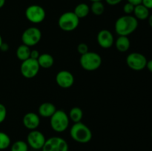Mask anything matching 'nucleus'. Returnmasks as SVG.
Masks as SVG:
<instances>
[{"instance_id": "nucleus-1", "label": "nucleus", "mask_w": 152, "mask_h": 151, "mask_svg": "<svg viewBox=\"0 0 152 151\" xmlns=\"http://www.w3.org/2000/svg\"><path fill=\"white\" fill-rule=\"evenodd\" d=\"M138 27V20L132 15H124L117 19L114 25L115 32L119 36H129Z\"/></svg>"}, {"instance_id": "nucleus-2", "label": "nucleus", "mask_w": 152, "mask_h": 151, "mask_svg": "<svg viewBox=\"0 0 152 151\" xmlns=\"http://www.w3.org/2000/svg\"><path fill=\"white\" fill-rule=\"evenodd\" d=\"M70 136L76 142L86 144L91 140L93 135L91 129L80 121L73 124L70 129Z\"/></svg>"}, {"instance_id": "nucleus-3", "label": "nucleus", "mask_w": 152, "mask_h": 151, "mask_svg": "<svg viewBox=\"0 0 152 151\" xmlns=\"http://www.w3.org/2000/svg\"><path fill=\"white\" fill-rule=\"evenodd\" d=\"M70 118L62 110H56L50 118V124L52 130L56 133H62L68 128Z\"/></svg>"}, {"instance_id": "nucleus-4", "label": "nucleus", "mask_w": 152, "mask_h": 151, "mask_svg": "<svg viewBox=\"0 0 152 151\" xmlns=\"http://www.w3.org/2000/svg\"><path fill=\"white\" fill-rule=\"evenodd\" d=\"M80 64L85 70L94 71L102 65V58L97 53L88 51L86 54L82 55Z\"/></svg>"}, {"instance_id": "nucleus-5", "label": "nucleus", "mask_w": 152, "mask_h": 151, "mask_svg": "<svg viewBox=\"0 0 152 151\" xmlns=\"http://www.w3.org/2000/svg\"><path fill=\"white\" fill-rule=\"evenodd\" d=\"M80 24V19L72 11L62 13L58 19V25L62 30L71 32L77 28Z\"/></svg>"}, {"instance_id": "nucleus-6", "label": "nucleus", "mask_w": 152, "mask_h": 151, "mask_svg": "<svg viewBox=\"0 0 152 151\" xmlns=\"http://www.w3.org/2000/svg\"><path fill=\"white\" fill-rule=\"evenodd\" d=\"M25 17L29 22L34 24L42 22L46 18V12L42 6L38 4H31L25 10Z\"/></svg>"}, {"instance_id": "nucleus-7", "label": "nucleus", "mask_w": 152, "mask_h": 151, "mask_svg": "<svg viewBox=\"0 0 152 151\" xmlns=\"http://www.w3.org/2000/svg\"><path fill=\"white\" fill-rule=\"evenodd\" d=\"M147 62L146 57L138 52L129 53L126 57V64L128 67L135 71L142 70L146 68Z\"/></svg>"}, {"instance_id": "nucleus-8", "label": "nucleus", "mask_w": 152, "mask_h": 151, "mask_svg": "<svg viewBox=\"0 0 152 151\" xmlns=\"http://www.w3.org/2000/svg\"><path fill=\"white\" fill-rule=\"evenodd\" d=\"M68 144L65 139L59 136H53L46 139L42 151H68Z\"/></svg>"}, {"instance_id": "nucleus-9", "label": "nucleus", "mask_w": 152, "mask_h": 151, "mask_svg": "<svg viewBox=\"0 0 152 151\" xmlns=\"http://www.w3.org/2000/svg\"><path fill=\"white\" fill-rule=\"evenodd\" d=\"M42 38V32L37 27H30L25 30L22 35V44L32 47L38 44Z\"/></svg>"}, {"instance_id": "nucleus-10", "label": "nucleus", "mask_w": 152, "mask_h": 151, "mask_svg": "<svg viewBox=\"0 0 152 151\" xmlns=\"http://www.w3.org/2000/svg\"><path fill=\"white\" fill-rule=\"evenodd\" d=\"M40 67L36 59L29 58L27 60L22 62L20 66V72L26 78H33L38 74Z\"/></svg>"}, {"instance_id": "nucleus-11", "label": "nucleus", "mask_w": 152, "mask_h": 151, "mask_svg": "<svg viewBox=\"0 0 152 151\" xmlns=\"http://www.w3.org/2000/svg\"><path fill=\"white\" fill-rule=\"evenodd\" d=\"M46 139L41 131L37 130H31L27 136V143L32 149L39 150L42 149Z\"/></svg>"}, {"instance_id": "nucleus-12", "label": "nucleus", "mask_w": 152, "mask_h": 151, "mask_svg": "<svg viewBox=\"0 0 152 151\" xmlns=\"http://www.w3.org/2000/svg\"><path fill=\"white\" fill-rule=\"evenodd\" d=\"M56 82L62 88H70L74 83V75L70 71L62 70L56 75Z\"/></svg>"}, {"instance_id": "nucleus-13", "label": "nucleus", "mask_w": 152, "mask_h": 151, "mask_svg": "<svg viewBox=\"0 0 152 151\" xmlns=\"http://www.w3.org/2000/svg\"><path fill=\"white\" fill-rule=\"evenodd\" d=\"M96 41L102 48L108 49L112 47L114 43V38L111 32L108 30H101L97 34Z\"/></svg>"}, {"instance_id": "nucleus-14", "label": "nucleus", "mask_w": 152, "mask_h": 151, "mask_svg": "<svg viewBox=\"0 0 152 151\" xmlns=\"http://www.w3.org/2000/svg\"><path fill=\"white\" fill-rule=\"evenodd\" d=\"M22 123L28 130H37L40 124L39 115L34 112L28 113L24 115L22 118Z\"/></svg>"}, {"instance_id": "nucleus-15", "label": "nucleus", "mask_w": 152, "mask_h": 151, "mask_svg": "<svg viewBox=\"0 0 152 151\" xmlns=\"http://www.w3.org/2000/svg\"><path fill=\"white\" fill-rule=\"evenodd\" d=\"M56 110V108L53 104L50 102H44L41 104L38 108L39 115L43 118H50Z\"/></svg>"}, {"instance_id": "nucleus-16", "label": "nucleus", "mask_w": 152, "mask_h": 151, "mask_svg": "<svg viewBox=\"0 0 152 151\" xmlns=\"http://www.w3.org/2000/svg\"><path fill=\"white\" fill-rule=\"evenodd\" d=\"M114 44H115V47L118 51L121 52V53H125L130 48L131 41L128 36H119L118 38L114 41Z\"/></svg>"}, {"instance_id": "nucleus-17", "label": "nucleus", "mask_w": 152, "mask_h": 151, "mask_svg": "<svg viewBox=\"0 0 152 151\" xmlns=\"http://www.w3.org/2000/svg\"><path fill=\"white\" fill-rule=\"evenodd\" d=\"M37 62L40 68L48 69L51 68L54 64V59L49 53H42L40 54L39 57L37 59Z\"/></svg>"}, {"instance_id": "nucleus-18", "label": "nucleus", "mask_w": 152, "mask_h": 151, "mask_svg": "<svg viewBox=\"0 0 152 151\" xmlns=\"http://www.w3.org/2000/svg\"><path fill=\"white\" fill-rule=\"evenodd\" d=\"M134 17L137 19L139 20H145L150 16L149 9L147 8L145 6H144L142 4H137L134 7Z\"/></svg>"}, {"instance_id": "nucleus-19", "label": "nucleus", "mask_w": 152, "mask_h": 151, "mask_svg": "<svg viewBox=\"0 0 152 151\" xmlns=\"http://www.w3.org/2000/svg\"><path fill=\"white\" fill-rule=\"evenodd\" d=\"M73 12L80 19H83L86 18L91 12L90 7L86 3H80L76 6Z\"/></svg>"}, {"instance_id": "nucleus-20", "label": "nucleus", "mask_w": 152, "mask_h": 151, "mask_svg": "<svg viewBox=\"0 0 152 151\" xmlns=\"http://www.w3.org/2000/svg\"><path fill=\"white\" fill-rule=\"evenodd\" d=\"M31 49L30 47L25 45V44H22L19 45L16 49V57L19 59L20 61L23 62V61L27 60L30 58V54H31Z\"/></svg>"}, {"instance_id": "nucleus-21", "label": "nucleus", "mask_w": 152, "mask_h": 151, "mask_svg": "<svg viewBox=\"0 0 152 151\" xmlns=\"http://www.w3.org/2000/svg\"><path fill=\"white\" fill-rule=\"evenodd\" d=\"M68 117L74 123L80 122L83 117V110L79 107H74L71 108L68 114Z\"/></svg>"}, {"instance_id": "nucleus-22", "label": "nucleus", "mask_w": 152, "mask_h": 151, "mask_svg": "<svg viewBox=\"0 0 152 151\" xmlns=\"http://www.w3.org/2000/svg\"><path fill=\"white\" fill-rule=\"evenodd\" d=\"M90 10L96 16H100L105 11V6L102 1H94L92 2Z\"/></svg>"}, {"instance_id": "nucleus-23", "label": "nucleus", "mask_w": 152, "mask_h": 151, "mask_svg": "<svg viewBox=\"0 0 152 151\" xmlns=\"http://www.w3.org/2000/svg\"><path fill=\"white\" fill-rule=\"evenodd\" d=\"M28 143L25 141L18 140L10 146V151H28Z\"/></svg>"}, {"instance_id": "nucleus-24", "label": "nucleus", "mask_w": 152, "mask_h": 151, "mask_svg": "<svg viewBox=\"0 0 152 151\" xmlns=\"http://www.w3.org/2000/svg\"><path fill=\"white\" fill-rule=\"evenodd\" d=\"M11 140L7 133L0 131V150H6L10 146Z\"/></svg>"}, {"instance_id": "nucleus-25", "label": "nucleus", "mask_w": 152, "mask_h": 151, "mask_svg": "<svg viewBox=\"0 0 152 151\" xmlns=\"http://www.w3.org/2000/svg\"><path fill=\"white\" fill-rule=\"evenodd\" d=\"M77 51L80 55H84L89 51L88 46L86 43H80L77 46Z\"/></svg>"}, {"instance_id": "nucleus-26", "label": "nucleus", "mask_w": 152, "mask_h": 151, "mask_svg": "<svg viewBox=\"0 0 152 151\" xmlns=\"http://www.w3.org/2000/svg\"><path fill=\"white\" fill-rule=\"evenodd\" d=\"M135 6L134 4H131V3L127 2L124 4L123 6V11L126 13V15H131L132 13H134V10Z\"/></svg>"}, {"instance_id": "nucleus-27", "label": "nucleus", "mask_w": 152, "mask_h": 151, "mask_svg": "<svg viewBox=\"0 0 152 151\" xmlns=\"http://www.w3.org/2000/svg\"><path fill=\"white\" fill-rule=\"evenodd\" d=\"M7 116V109L3 104L0 103V124L5 120Z\"/></svg>"}, {"instance_id": "nucleus-28", "label": "nucleus", "mask_w": 152, "mask_h": 151, "mask_svg": "<svg viewBox=\"0 0 152 151\" xmlns=\"http://www.w3.org/2000/svg\"><path fill=\"white\" fill-rule=\"evenodd\" d=\"M39 56H40V53L37 50H31V54H30V58H31V59L37 60L38 58L39 57Z\"/></svg>"}, {"instance_id": "nucleus-29", "label": "nucleus", "mask_w": 152, "mask_h": 151, "mask_svg": "<svg viewBox=\"0 0 152 151\" xmlns=\"http://www.w3.org/2000/svg\"><path fill=\"white\" fill-rule=\"evenodd\" d=\"M142 4L148 9H152V0H142Z\"/></svg>"}, {"instance_id": "nucleus-30", "label": "nucleus", "mask_w": 152, "mask_h": 151, "mask_svg": "<svg viewBox=\"0 0 152 151\" xmlns=\"http://www.w3.org/2000/svg\"><path fill=\"white\" fill-rule=\"evenodd\" d=\"M122 1H123V0H105L107 4L111 6L117 5V4H120Z\"/></svg>"}, {"instance_id": "nucleus-31", "label": "nucleus", "mask_w": 152, "mask_h": 151, "mask_svg": "<svg viewBox=\"0 0 152 151\" xmlns=\"http://www.w3.org/2000/svg\"><path fill=\"white\" fill-rule=\"evenodd\" d=\"M9 49V45L7 44V43L3 42L1 44V47H0V50H1L2 52H7Z\"/></svg>"}, {"instance_id": "nucleus-32", "label": "nucleus", "mask_w": 152, "mask_h": 151, "mask_svg": "<svg viewBox=\"0 0 152 151\" xmlns=\"http://www.w3.org/2000/svg\"><path fill=\"white\" fill-rule=\"evenodd\" d=\"M142 0H127L128 2L134 4V6L137 5V4H142Z\"/></svg>"}, {"instance_id": "nucleus-33", "label": "nucleus", "mask_w": 152, "mask_h": 151, "mask_svg": "<svg viewBox=\"0 0 152 151\" xmlns=\"http://www.w3.org/2000/svg\"><path fill=\"white\" fill-rule=\"evenodd\" d=\"M146 68H147V69L150 71V72L152 73V59L147 62Z\"/></svg>"}, {"instance_id": "nucleus-34", "label": "nucleus", "mask_w": 152, "mask_h": 151, "mask_svg": "<svg viewBox=\"0 0 152 151\" xmlns=\"http://www.w3.org/2000/svg\"><path fill=\"white\" fill-rule=\"evenodd\" d=\"M148 25H149L150 27L152 28V14L148 16Z\"/></svg>"}, {"instance_id": "nucleus-35", "label": "nucleus", "mask_w": 152, "mask_h": 151, "mask_svg": "<svg viewBox=\"0 0 152 151\" xmlns=\"http://www.w3.org/2000/svg\"><path fill=\"white\" fill-rule=\"evenodd\" d=\"M6 0H0V8L4 7V4H5Z\"/></svg>"}, {"instance_id": "nucleus-36", "label": "nucleus", "mask_w": 152, "mask_h": 151, "mask_svg": "<svg viewBox=\"0 0 152 151\" xmlns=\"http://www.w3.org/2000/svg\"><path fill=\"white\" fill-rule=\"evenodd\" d=\"M3 43V40H2V37H1V36L0 35V47H1V44Z\"/></svg>"}, {"instance_id": "nucleus-37", "label": "nucleus", "mask_w": 152, "mask_h": 151, "mask_svg": "<svg viewBox=\"0 0 152 151\" xmlns=\"http://www.w3.org/2000/svg\"><path fill=\"white\" fill-rule=\"evenodd\" d=\"M92 2H94V1H102V0H90Z\"/></svg>"}, {"instance_id": "nucleus-38", "label": "nucleus", "mask_w": 152, "mask_h": 151, "mask_svg": "<svg viewBox=\"0 0 152 151\" xmlns=\"http://www.w3.org/2000/svg\"><path fill=\"white\" fill-rule=\"evenodd\" d=\"M151 137H152V132H151Z\"/></svg>"}]
</instances>
